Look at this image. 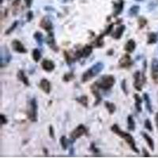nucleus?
I'll return each instance as SVG.
<instances>
[{"label":"nucleus","mask_w":158,"mask_h":158,"mask_svg":"<svg viewBox=\"0 0 158 158\" xmlns=\"http://www.w3.org/2000/svg\"><path fill=\"white\" fill-rule=\"evenodd\" d=\"M111 131H112L113 133H115V135H118L121 138H123V139L128 144V146H130V148H131L135 153H139V149L137 148L135 138L132 137V135H131V134L123 131L117 124H114V125H112V126L111 127Z\"/></svg>","instance_id":"obj_1"},{"label":"nucleus","mask_w":158,"mask_h":158,"mask_svg":"<svg viewBox=\"0 0 158 158\" xmlns=\"http://www.w3.org/2000/svg\"><path fill=\"white\" fill-rule=\"evenodd\" d=\"M104 67V63H101V62H98V63L93 65L89 69H88L86 71L84 72V74L81 76V82L85 83L88 81H89L90 79L97 76L100 72L102 71Z\"/></svg>","instance_id":"obj_2"},{"label":"nucleus","mask_w":158,"mask_h":158,"mask_svg":"<svg viewBox=\"0 0 158 158\" xmlns=\"http://www.w3.org/2000/svg\"><path fill=\"white\" fill-rule=\"evenodd\" d=\"M115 83V78L113 75L111 74H105V75L101 76V77L99 78L97 81L94 82V84L102 90H109L113 87Z\"/></svg>","instance_id":"obj_3"},{"label":"nucleus","mask_w":158,"mask_h":158,"mask_svg":"<svg viewBox=\"0 0 158 158\" xmlns=\"http://www.w3.org/2000/svg\"><path fill=\"white\" fill-rule=\"evenodd\" d=\"M37 101L36 98H32L29 103L26 115H27L28 118L31 122L36 123L37 122Z\"/></svg>","instance_id":"obj_4"},{"label":"nucleus","mask_w":158,"mask_h":158,"mask_svg":"<svg viewBox=\"0 0 158 158\" xmlns=\"http://www.w3.org/2000/svg\"><path fill=\"white\" fill-rule=\"evenodd\" d=\"M84 135H87V129L84 125L80 124L70 133V142H71V143H74V141L80 138Z\"/></svg>","instance_id":"obj_5"},{"label":"nucleus","mask_w":158,"mask_h":158,"mask_svg":"<svg viewBox=\"0 0 158 158\" xmlns=\"http://www.w3.org/2000/svg\"><path fill=\"white\" fill-rule=\"evenodd\" d=\"M93 49H94V46L86 44L81 49L76 51V52L74 53V59H80L81 58L89 57L92 54Z\"/></svg>","instance_id":"obj_6"},{"label":"nucleus","mask_w":158,"mask_h":158,"mask_svg":"<svg viewBox=\"0 0 158 158\" xmlns=\"http://www.w3.org/2000/svg\"><path fill=\"white\" fill-rule=\"evenodd\" d=\"M133 64L134 62L129 54H125L118 60V66L121 68L129 69L133 66Z\"/></svg>","instance_id":"obj_7"},{"label":"nucleus","mask_w":158,"mask_h":158,"mask_svg":"<svg viewBox=\"0 0 158 158\" xmlns=\"http://www.w3.org/2000/svg\"><path fill=\"white\" fill-rule=\"evenodd\" d=\"M134 79H135V81H134V86H135V89L138 90V91H142V86L143 85L145 84V81H144L143 78H142V73H141L139 70H137L135 72L134 74Z\"/></svg>","instance_id":"obj_8"},{"label":"nucleus","mask_w":158,"mask_h":158,"mask_svg":"<svg viewBox=\"0 0 158 158\" xmlns=\"http://www.w3.org/2000/svg\"><path fill=\"white\" fill-rule=\"evenodd\" d=\"M46 43L48 45L49 48H50L52 50L54 51L55 52H59V47H58L57 44H56L54 32H52H52H48V36L47 38H46Z\"/></svg>","instance_id":"obj_9"},{"label":"nucleus","mask_w":158,"mask_h":158,"mask_svg":"<svg viewBox=\"0 0 158 158\" xmlns=\"http://www.w3.org/2000/svg\"><path fill=\"white\" fill-rule=\"evenodd\" d=\"M40 27L42 28L43 29H44V30L48 32H52V31L53 30V24H52V21H51V19L49 18V17L45 16L40 20Z\"/></svg>","instance_id":"obj_10"},{"label":"nucleus","mask_w":158,"mask_h":158,"mask_svg":"<svg viewBox=\"0 0 158 158\" xmlns=\"http://www.w3.org/2000/svg\"><path fill=\"white\" fill-rule=\"evenodd\" d=\"M11 59H12V56H11L9 50L6 48H2V51H1V67H4L5 65L8 64L10 62Z\"/></svg>","instance_id":"obj_11"},{"label":"nucleus","mask_w":158,"mask_h":158,"mask_svg":"<svg viewBox=\"0 0 158 158\" xmlns=\"http://www.w3.org/2000/svg\"><path fill=\"white\" fill-rule=\"evenodd\" d=\"M11 46H12L14 51H15L18 53H20V54H25L28 52V50L25 48L23 44L18 40H14L11 43Z\"/></svg>","instance_id":"obj_12"},{"label":"nucleus","mask_w":158,"mask_h":158,"mask_svg":"<svg viewBox=\"0 0 158 158\" xmlns=\"http://www.w3.org/2000/svg\"><path fill=\"white\" fill-rule=\"evenodd\" d=\"M99 89H99L98 87L94 84V83L91 86H90L91 93L93 94V95H94L96 98V101L94 102V106H97V105H98L101 101H102V97H101V94H100V92H99Z\"/></svg>","instance_id":"obj_13"},{"label":"nucleus","mask_w":158,"mask_h":158,"mask_svg":"<svg viewBox=\"0 0 158 158\" xmlns=\"http://www.w3.org/2000/svg\"><path fill=\"white\" fill-rule=\"evenodd\" d=\"M124 6V2L123 0H118L117 2H113V8H114V13L113 17L116 18L117 16L120 15L123 12Z\"/></svg>","instance_id":"obj_14"},{"label":"nucleus","mask_w":158,"mask_h":158,"mask_svg":"<svg viewBox=\"0 0 158 158\" xmlns=\"http://www.w3.org/2000/svg\"><path fill=\"white\" fill-rule=\"evenodd\" d=\"M41 67L44 70L47 72H52L55 70L56 68V65H55L54 62L49 59H44L41 63Z\"/></svg>","instance_id":"obj_15"},{"label":"nucleus","mask_w":158,"mask_h":158,"mask_svg":"<svg viewBox=\"0 0 158 158\" xmlns=\"http://www.w3.org/2000/svg\"><path fill=\"white\" fill-rule=\"evenodd\" d=\"M40 88L46 94H49L51 89H52V85L48 79L43 78L40 82Z\"/></svg>","instance_id":"obj_16"},{"label":"nucleus","mask_w":158,"mask_h":158,"mask_svg":"<svg viewBox=\"0 0 158 158\" xmlns=\"http://www.w3.org/2000/svg\"><path fill=\"white\" fill-rule=\"evenodd\" d=\"M151 70H152V77L155 81H158V59H153L151 64Z\"/></svg>","instance_id":"obj_17"},{"label":"nucleus","mask_w":158,"mask_h":158,"mask_svg":"<svg viewBox=\"0 0 158 158\" xmlns=\"http://www.w3.org/2000/svg\"><path fill=\"white\" fill-rule=\"evenodd\" d=\"M125 29H126V26L124 25H121L120 26L117 28L115 32L111 33V36L115 40H119L122 37L123 32H125Z\"/></svg>","instance_id":"obj_18"},{"label":"nucleus","mask_w":158,"mask_h":158,"mask_svg":"<svg viewBox=\"0 0 158 158\" xmlns=\"http://www.w3.org/2000/svg\"><path fill=\"white\" fill-rule=\"evenodd\" d=\"M17 77H18V79L19 81H22V82L25 85H26V86H29V85H30L29 78L27 77V76L25 75V72L22 70H18V73H17Z\"/></svg>","instance_id":"obj_19"},{"label":"nucleus","mask_w":158,"mask_h":158,"mask_svg":"<svg viewBox=\"0 0 158 158\" xmlns=\"http://www.w3.org/2000/svg\"><path fill=\"white\" fill-rule=\"evenodd\" d=\"M135 48H136L135 41L133 39H130L124 46V51L127 52V53H132L133 52H135Z\"/></svg>","instance_id":"obj_20"},{"label":"nucleus","mask_w":158,"mask_h":158,"mask_svg":"<svg viewBox=\"0 0 158 158\" xmlns=\"http://www.w3.org/2000/svg\"><path fill=\"white\" fill-rule=\"evenodd\" d=\"M142 138L145 139V141L146 142V143H147V145L149 146V147L150 148V149L152 151L154 150V141H153V139L152 138H151L150 136H149L148 134H146V132H142Z\"/></svg>","instance_id":"obj_21"},{"label":"nucleus","mask_w":158,"mask_h":158,"mask_svg":"<svg viewBox=\"0 0 158 158\" xmlns=\"http://www.w3.org/2000/svg\"><path fill=\"white\" fill-rule=\"evenodd\" d=\"M134 98H135V108L137 109V111L138 112H142V99L141 98V97L138 94H135L134 95Z\"/></svg>","instance_id":"obj_22"},{"label":"nucleus","mask_w":158,"mask_h":158,"mask_svg":"<svg viewBox=\"0 0 158 158\" xmlns=\"http://www.w3.org/2000/svg\"><path fill=\"white\" fill-rule=\"evenodd\" d=\"M158 40V32H149L148 33L147 44H154Z\"/></svg>","instance_id":"obj_23"},{"label":"nucleus","mask_w":158,"mask_h":158,"mask_svg":"<svg viewBox=\"0 0 158 158\" xmlns=\"http://www.w3.org/2000/svg\"><path fill=\"white\" fill-rule=\"evenodd\" d=\"M143 98H144V101H145V103H146V109L148 110V111H149V113L152 114L153 112V108H152V103H151L150 97H149V94H144Z\"/></svg>","instance_id":"obj_24"},{"label":"nucleus","mask_w":158,"mask_h":158,"mask_svg":"<svg viewBox=\"0 0 158 158\" xmlns=\"http://www.w3.org/2000/svg\"><path fill=\"white\" fill-rule=\"evenodd\" d=\"M104 36H105V35H104V32H103V33H101V34L99 36H97V39L95 40V41L93 43L94 47L98 48H102L103 46H104V41H103V39H104Z\"/></svg>","instance_id":"obj_25"},{"label":"nucleus","mask_w":158,"mask_h":158,"mask_svg":"<svg viewBox=\"0 0 158 158\" xmlns=\"http://www.w3.org/2000/svg\"><path fill=\"white\" fill-rule=\"evenodd\" d=\"M104 106L105 108L108 109V113L110 115H112V114L115 113V111H116V106L114 103H111L110 101H104Z\"/></svg>","instance_id":"obj_26"},{"label":"nucleus","mask_w":158,"mask_h":158,"mask_svg":"<svg viewBox=\"0 0 158 158\" xmlns=\"http://www.w3.org/2000/svg\"><path fill=\"white\" fill-rule=\"evenodd\" d=\"M33 37H34V39L36 40V43L38 44V45L41 47L42 45H43V42H44V36H43V34H42V32L37 31V32H36L34 34H33Z\"/></svg>","instance_id":"obj_27"},{"label":"nucleus","mask_w":158,"mask_h":158,"mask_svg":"<svg viewBox=\"0 0 158 158\" xmlns=\"http://www.w3.org/2000/svg\"><path fill=\"white\" fill-rule=\"evenodd\" d=\"M140 10V6H139L135 5L133 6H131L128 10V15L130 17H135L138 15V12Z\"/></svg>","instance_id":"obj_28"},{"label":"nucleus","mask_w":158,"mask_h":158,"mask_svg":"<svg viewBox=\"0 0 158 158\" xmlns=\"http://www.w3.org/2000/svg\"><path fill=\"white\" fill-rule=\"evenodd\" d=\"M127 128L129 131H134L135 130V122L132 115H128L127 117Z\"/></svg>","instance_id":"obj_29"},{"label":"nucleus","mask_w":158,"mask_h":158,"mask_svg":"<svg viewBox=\"0 0 158 158\" xmlns=\"http://www.w3.org/2000/svg\"><path fill=\"white\" fill-rule=\"evenodd\" d=\"M75 101L80 104H81L82 106H84L85 108L88 107V97H87V96H81L80 97H77Z\"/></svg>","instance_id":"obj_30"},{"label":"nucleus","mask_w":158,"mask_h":158,"mask_svg":"<svg viewBox=\"0 0 158 158\" xmlns=\"http://www.w3.org/2000/svg\"><path fill=\"white\" fill-rule=\"evenodd\" d=\"M32 59L36 63H38L40 61V59H41V53L40 52L39 49L35 48L32 51Z\"/></svg>","instance_id":"obj_31"},{"label":"nucleus","mask_w":158,"mask_h":158,"mask_svg":"<svg viewBox=\"0 0 158 158\" xmlns=\"http://www.w3.org/2000/svg\"><path fill=\"white\" fill-rule=\"evenodd\" d=\"M148 23V21L146 18L144 17H139L138 19V29H142Z\"/></svg>","instance_id":"obj_32"},{"label":"nucleus","mask_w":158,"mask_h":158,"mask_svg":"<svg viewBox=\"0 0 158 158\" xmlns=\"http://www.w3.org/2000/svg\"><path fill=\"white\" fill-rule=\"evenodd\" d=\"M59 142H60V145H61L62 149L66 150L67 149V146H68V140H67V138L66 136H62L60 138V140H59Z\"/></svg>","instance_id":"obj_33"},{"label":"nucleus","mask_w":158,"mask_h":158,"mask_svg":"<svg viewBox=\"0 0 158 158\" xmlns=\"http://www.w3.org/2000/svg\"><path fill=\"white\" fill-rule=\"evenodd\" d=\"M18 21H15V22H14L12 23V25L10 26L9 28H8L6 30L5 32V34L6 35H10L11 33V32H13V31L15 30V29H16L17 27H18Z\"/></svg>","instance_id":"obj_34"},{"label":"nucleus","mask_w":158,"mask_h":158,"mask_svg":"<svg viewBox=\"0 0 158 158\" xmlns=\"http://www.w3.org/2000/svg\"><path fill=\"white\" fill-rule=\"evenodd\" d=\"M63 56H64L66 63H67V65L70 66V65L72 64V63L74 62V59H72L71 56H70V54H69L67 51H64V52H63Z\"/></svg>","instance_id":"obj_35"},{"label":"nucleus","mask_w":158,"mask_h":158,"mask_svg":"<svg viewBox=\"0 0 158 158\" xmlns=\"http://www.w3.org/2000/svg\"><path fill=\"white\" fill-rule=\"evenodd\" d=\"M74 73H67V74H65L63 77V81H65V82H68V81H71L74 78Z\"/></svg>","instance_id":"obj_36"},{"label":"nucleus","mask_w":158,"mask_h":158,"mask_svg":"<svg viewBox=\"0 0 158 158\" xmlns=\"http://www.w3.org/2000/svg\"><path fill=\"white\" fill-rule=\"evenodd\" d=\"M145 127L149 131H153V126H152V123L149 120V118L145 120Z\"/></svg>","instance_id":"obj_37"},{"label":"nucleus","mask_w":158,"mask_h":158,"mask_svg":"<svg viewBox=\"0 0 158 158\" xmlns=\"http://www.w3.org/2000/svg\"><path fill=\"white\" fill-rule=\"evenodd\" d=\"M121 89H122L123 92L124 93V94H126L127 95L128 92H127V81L126 79H123L121 82Z\"/></svg>","instance_id":"obj_38"},{"label":"nucleus","mask_w":158,"mask_h":158,"mask_svg":"<svg viewBox=\"0 0 158 158\" xmlns=\"http://www.w3.org/2000/svg\"><path fill=\"white\" fill-rule=\"evenodd\" d=\"M90 150L94 153V154H99L100 153V150L96 147V145L94 142H92L91 145H90V147H89Z\"/></svg>","instance_id":"obj_39"},{"label":"nucleus","mask_w":158,"mask_h":158,"mask_svg":"<svg viewBox=\"0 0 158 158\" xmlns=\"http://www.w3.org/2000/svg\"><path fill=\"white\" fill-rule=\"evenodd\" d=\"M114 25H115V24L111 23V24H110L109 25H108V28H107V29H105V31L104 32V35H105V36H106V35L111 34V32H112V29H113V28H114Z\"/></svg>","instance_id":"obj_40"},{"label":"nucleus","mask_w":158,"mask_h":158,"mask_svg":"<svg viewBox=\"0 0 158 158\" xmlns=\"http://www.w3.org/2000/svg\"><path fill=\"white\" fill-rule=\"evenodd\" d=\"M49 135L52 139H55V130L52 125L49 126Z\"/></svg>","instance_id":"obj_41"},{"label":"nucleus","mask_w":158,"mask_h":158,"mask_svg":"<svg viewBox=\"0 0 158 158\" xmlns=\"http://www.w3.org/2000/svg\"><path fill=\"white\" fill-rule=\"evenodd\" d=\"M26 18H27L28 22H29L32 21V18H33V13H32V11L29 10V12L27 13V15H26Z\"/></svg>","instance_id":"obj_42"},{"label":"nucleus","mask_w":158,"mask_h":158,"mask_svg":"<svg viewBox=\"0 0 158 158\" xmlns=\"http://www.w3.org/2000/svg\"><path fill=\"white\" fill-rule=\"evenodd\" d=\"M0 118H1V121H2V125L7 124L8 120L5 115H3V114H1V115H0Z\"/></svg>","instance_id":"obj_43"},{"label":"nucleus","mask_w":158,"mask_h":158,"mask_svg":"<svg viewBox=\"0 0 158 158\" xmlns=\"http://www.w3.org/2000/svg\"><path fill=\"white\" fill-rule=\"evenodd\" d=\"M142 153H143L144 156H146V157H149V156H150L149 152H148V151L146 150V149H145V148L142 149Z\"/></svg>","instance_id":"obj_44"},{"label":"nucleus","mask_w":158,"mask_h":158,"mask_svg":"<svg viewBox=\"0 0 158 158\" xmlns=\"http://www.w3.org/2000/svg\"><path fill=\"white\" fill-rule=\"evenodd\" d=\"M25 5H26V6H27L28 8H30L31 6H32V0H25Z\"/></svg>","instance_id":"obj_45"},{"label":"nucleus","mask_w":158,"mask_h":158,"mask_svg":"<svg viewBox=\"0 0 158 158\" xmlns=\"http://www.w3.org/2000/svg\"><path fill=\"white\" fill-rule=\"evenodd\" d=\"M20 2H21V0H14V2H13V6L14 7H17V6H18L20 4Z\"/></svg>","instance_id":"obj_46"},{"label":"nucleus","mask_w":158,"mask_h":158,"mask_svg":"<svg viewBox=\"0 0 158 158\" xmlns=\"http://www.w3.org/2000/svg\"><path fill=\"white\" fill-rule=\"evenodd\" d=\"M113 54H114L113 49H110V50H108V52H107V55H108V56H112Z\"/></svg>","instance_id":"obj_47"},{"label":"nucleus","mask_w":158,"mask_h":158,"mask_svg":"<svg viewBox=\"0 0 158 158\" xmlns=\"http://www.w3.org/2000/svg\"><path fill=\"white\" fill-rule=\"evenodd\" d=\"M155 122H156V127L158 128V112L156 114V115H155Z\"/></svg>","instance_id":"obj_48"},{"label":"nucleus","mask_w":158,"mask_h":158,"mask_svg":"<svg viewBox=\"0 0 158 158\" xmlns=\"http://www.w3.org/2000/svg\"><path fill=\"white\" fill-rule=\"evenodd\" d=\"M44 153H45L46 156H48V150H47V149H46V148H44Z\"/></svg>","instance_id":"obj_49"},{"label":"nucleus","mask_w":158,"mask_h":158,"mask_svg":"<svg viewBox=\"0 0 158 158\" xmlns=\"http://www.w3.org/2000/svg\"><path fill=\"white\" fill-rule=\"evenodd\" d=\"M70 150H71V151L70 152V154L72 155V154H73V152H74V148H71V149H70Z\"/></svg>","instance_id":"obj_50"},{"label":"nucleus","mask_w":158,"mask_h":158,"mask_svg":"<svg viewBox=\"0 0 158 158\" xmlns=\"http://www.w3.org/2000/svg\"><path fill=\"white\" fill-rule=\"evenodd\" d=\"M135 1H138V2H141V1H143V0H135Z\"/></svg>","instance_id":"obj_51"}]
</instances>
